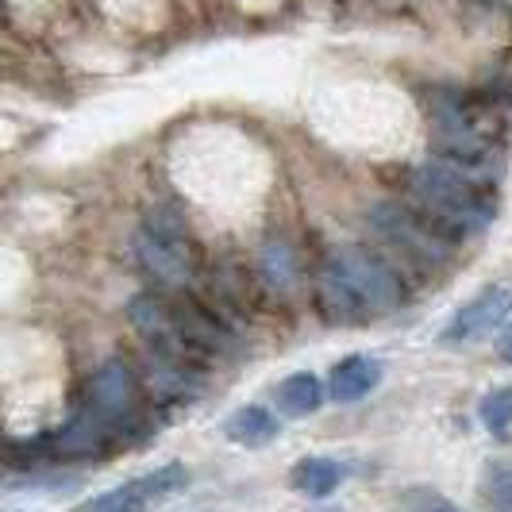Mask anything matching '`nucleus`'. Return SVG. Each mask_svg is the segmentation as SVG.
<instances>
[{"label":"nucleus","mask_w":512,"mask_h":512,"mask_svg":"<svg viewBox=\"0 0 512 512\" xmlns=\"http://www.w3.org/2000/svg\"><path fill=\"white\" fill-rule=\"evenodd\" d=\"M405 193L412 205L428 220H436L451 239L486 228L493 220V193L486 189V178L478 166H459V162H428L405 174Z\"/></svg>","instance_id":"obj_1"},{"label":"nucleus","mask_w":512,"mask_h":512,"mask_svg":"<svg viewBox=\"0 0 512 512\" xmlns=\"http://www.w3.org/2000/svg\"><path fill=\"white\" fill-rule=\"evenodd\" d=\"M139 266L166 289H185L201 270L197 239L174 205H154L131 239Z\"/></svg>","instance_id":"obj_2"},{"label":"nucleus","mask_w":512,"mask_h":512,"mask_svg":"<svg viewBox=\"0 0 512 512\" xmlns=\"http://www.w3.org/2000/svg\"><path fill=\"white\" fill-rule=\"evenodd\" d=\"M143 397H147L143 382L135 378L128 362L108 359L89 374L85 393H81V409L101 416L120 436V443H135V439H143Z\"/></svg>","instance_id":"obj_3"},{"label":"nucleus","mask_w":512,"mask_h":512,"mask_svg":"<svg viewBox=\"0 0 512 512\" xmlns=\"http://www.w3.org/2000/svg\"><path fill=\"white\" fill-rule=\"evenodd\" d=\"M370 228L424 266H443L451 258V235L436 220H428L420 208L382 201L370 208Z\"/></svg>","instance_id":"obj_4"},{"label":"nucleus","mask_w":512,"mask_h":512,"mask_svg":"<svg viewBox=\"0 0 512 512\" xmlns=\"http://www.w3.org/2000/svg\"><path fill=\"white\" fill-rule=\"evenodd\" d=\"M332 266L343 274V282L359 293V301L370 316L405 305V285L397 278V270L374 251H366L359 243H343L332 251Z\"/></svg>","instance_id":"obj_5"},{"label":"nucleus","mask_w":512,"mask_h":512,"mask_svg":"<svg viewBox=\"0 0 512 512\" xmlns=\"http://www.w3.org/2000/svg\"><path fill=\"white\" fill-rule=\"evenodd\" d=\"M128 320H131V328H135V335L151 347V355L170 359V362H189V366H193L197 355H193L189 343L181 339L174 308H170L166 297H158V293H139V297H131Z\"/></svg>","instance_id":"obj_6"},{"label":"nucleus","mask_w":512,"mask_h":512,"mask_svg":"<svg viewBox=\"0 0 512 512\" xmlns=\"http://www.w3.org/2000/svg\"><path fill=\"white\" fill-rule=\"evenodd\" d=\"M43 447H47L43 455L54 462H93L104 459V455H116L120 436L104 424L101 416H93L89 409H77Z\"/></svg>","instance_id":"obj_7"},{"label":"nucleus","mask_w":512,"mask_h":512,"mask_svg":"<svg viewBox=\"0 0 512 512\" xmlns=\"http://www.w3.org/2000/svg\"><path fill=\"white\" fill-rule=\"evenodd\" d=\"M170 308H174L181 339L189 343L193 355H228V351H235V324L216 305L181 293L170 301Z\"/></svg>","instance_id":"obj_8"},{"label":"nucleus","mask_w":512,"mask_h":512,"mask_svg":"<svg viewBox=\"0 0 512 512\" xmlns=\"http://www.w3.org/2000/svg\"><path fill=\"white\" fill-rule=\"evenodd\" d=\"M189 482V470L181 466V462H170V466H158L151 470L147 478H135L128 486H116L101 493V497H93L85 512H143L147 509V501L154 497H166V493H174V489H185Z\"/></svg>","instance_id":"obj_9"},{"label":"nucleus","mask_w":512,"mask_h":512,"mask_svg":"<svg viewBox=\"0 0 512 512\" xmlns=\"http://www.w3.org/2000/svg\"><path fill=\"white\" fill-rule=\"evenodd\" d=\"M509 312H512V289L509 285H486L478 297H470V301L455 312V320L447 324L443 339H447V343H470V339H482L489 328H501Z\"/></svg>","instance_id":"obj_10"},{"label":"nucleus","mask_w":512,"mask_h":512,"mask_svg":"<svg viewBox=\"0 0 512 512\" xmlns=\"http://www.w3.org/2000/svg\"><path fill=\"white\" fill-rule=\"evenodd\" d=\"M143 393L151 397L162 412H178L181 405H189L197 393H201V378L189 362H170L151 355V366L143 374Z\"/></svg>","instance_id":"obj_11"},{"label":"nucleus","mask_w":512,"mask_h":512,"mask_svg":"<svg viewBox=\"0 0 512 512\" xmlns=\"http://www.w3.org/2000/svg\"><path fill=\"white\" fill-rule=\"evenodd\" d=\"M212 297H216L212 305L220 308L231 324H235V316H251L262 308V289L251 278V270L243 262H231V258L212 270Z\"/></svg>","instance_id":"obj_12"},{"label":"nucleus","mask_w":512,"mask_h":512,"mask_svg":"<svg viewBox=\"0 0 512 512\" xmlns=\"http://www.w3.org/2000/svg\"><path fill=\"white\" fill-rule=\"evenodd\" d=\"M382 382V362L370 355H347L343 362H335V370L328 374V397L339 405H355L362 397H370Z\"/></svg>","instance_id":"obj_13"},{"label":"nucleus","mask_w":512,"mask_h":512,"mask_svg":"<svg viewBox=\"0 0 512 512\" xmlns=\"http://www.w3.org/2000/svg\"><path fill=\"white\" fill-rule=\"evenodd\" d=\"M316 305H320V316L332 320V324H359L370 312L359 301V293L343 282V274L335 270L332 262L316 274Z\"/></svg>","instance_id":"obj_14"},{"label":"nucleus","mask_w":512,"mask_h":512,"mask_svg":"<svg viewBox=\"0 0 512 512\" xmlns=\"http://www.w3.org/2000/svg\"><path fill=\"white\" fill-rule=\"evenodd\" d=\"M224 436L231 443H239V447H266V443H274L282 436V424L274 420V412L262 409V405H243V409H235L224 420Z\"/></svg>","instance_id":"obj_15"},{"label":"nucleus","mask_w":512,"mask_h":512,"mask_svg":"<svg viewBox=\"0 0 512 512\" xmlns=\"http://www.w3.org/2000/svg\"><path fill=\"white\" fill-rule=\"evenodd\" d=\"M324 385L316 374H289L282 385H278V409L285 416H312V412L324 405Z\"/></svg>","instance_id":"obj_16"},{"label":"nucleus","mask_w":512,"mask_h":512,"mask_svg":"<svg viewBox=\"0 0 512 512\" xmlns=\"http://www.w3.org/2000/svg\"><path fill=\"white\" fill-rule=\"evenodd\" d=\"M289 478H293V486L301 489L305 497H328L343 482V466L332 459H301L293 466Z\"/></svg>","instance_id":"obj_17"},{"label":"nucleus","mask_w":512,"mask_h":512,"mask_svg":"<svg viewBox=\"0 0 512 512\" xmlns=\"http://www.w3.org/2000/svg\"><path fill=\"white\" fill-rule=\"evenodd\" d=\"M262 278H266V285H274V289H289V285L297 282V258H293V251L285 247V243H266L262 247Z\"/></svg>","instance_id":"obj_18"},{"label":"nucleus","mask_w":512,"mask_h":512,"mask_svg":"<svg viewBox=\"0 0 512 512\" xmlns=\"http://www.w3.org/2000/svg\"><path fill=\"white\" fill-rule=\"evenodd\" d=\"M482 497H486L489 512H512V466L509 462H486Z\"/></svg>","instance_id":"obj_19"},{"label":"nucleus","mask_w":512,"mask_h":512,"mask_svg":"<svg viewBox=\"0 0 512 512\" xmlns=\"http://www.w3.org/2000/svg\"><path fill=\"white\" fill-rule=\"evenodd\" d=\"M478 416H482V424L493 436H505L512 424V385L489 389L486 397H482V405H478Z\"/></svg>","instance_id":"obj_20"},{"label":"nucleus","mask_w":512,"mask_h":512,"mask_svg":"<svg viewBox=\"0 0 512 512\" xmlns=\"http://www.w3.org/2000/svg\"><path fill=\"white\" fill-rule=\"evenodd\" d=\"M497 359L512 362V320L501 328V335H497Z\"/></svg>","instance_id":"obj_21"},{"label":"nucleus","mask_w":512,"mask_h":512,"mask_svg":"<svg viewBox=\"0 0 512 512\" xmlns=\"http://www.w3.org/2000/svg\"><path fill=\"white\" fill-rule=\"evenodd\" d=\"M432 512H462V509H455V505H436Z\"/></svg>","instance_id":"obj_22"}]
</instances>
